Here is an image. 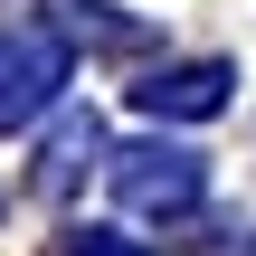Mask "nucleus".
<instances>
[{
    "label": "nucleus",
    "instance_id": "4",
    "mask_svg": "<svg viewBox=\"0 0 256 256\" xmlns=\"http://www.w3.org/2000/svg\"><path fill=\"white\" fill-rule=\"evenodd\" d=\"M48 28H57V38H76V48H104V57L142 48V19H124L114 0H48Z\"/></svg>",
    "mask_w": 256,
    "mask_h": 256
},
{
    "label": "nucleus",
    "instance_id": "5",
    "mask_svg": "<svg viewBox=\"0 0 256 256\" xmlns=\"http://www.w3.org/2000/svg\"><path fill=\"white\" fill-rule=\"evenodd\" d=\"M95 152H104V124H95V114H76V124L48 142V162H38V200H66V190L95 171Z\"/></svg>",
    "mask_w": 256,
    "mask_h": 256
},
{
    "label": "nucleus",
    "instance_id": "3",
    "mask_svg": "<svg viewBox=\"0 0 256 256\" xmlns=\"http://www.w3.org/2000/svg\"><path fill=\"white\" fill-rule=\"evenodd\" d=\"M228 86H238V66L190 57V66H152V76L133 86V104H142V114H171V124H200V114L228 104Z\"/></svg>",
    "mask_w": 256,
    "mask_h": 256
},
{
    "label": "nucleus",
    "instance_id": "1",
    "mask_svg": "<svg viewBox=\"0 0 256 256\" xmlns=\"http://www.w3.org/2000/svg\"><path fill=\"white\" fill-rule=\"evenodd\" d=\"M114 200L133 218H190L209 200V162L180 142H133V152H114Z\"/></svg>",
    "mask_w": 256,
    "mask_h": 256
},
{
    "label": "nucleus",
    "instance_id": "2",
    "mask_svg": "<svg viewBox=\"0 0 256 256\" xmlns=\"http://www.w3.org/2000/svg\"><path fill=\"white\" fill-rule=\"evenodd\" d=\"M57 86H66V38H57L48 19L0 28V133L38 124V114L57 104Z\"/></svg>",
    "mask_w": 256,
    "mask_h": 256
},
{
    "label": "nucleus",
    "instance_id": "6",
    "mask_svg": "<svg viewBox=\"0 0 256 256\" xmlns=\"http://www.w3.org/2000/svg\"><path fill=\"white\" fill-rule=\"evenodd\" d=\"M76 256H142V247H124V238H86Z\"/></svg>",
    "mask_w": 256,
    "mask_h": 256
}]
</instances>
